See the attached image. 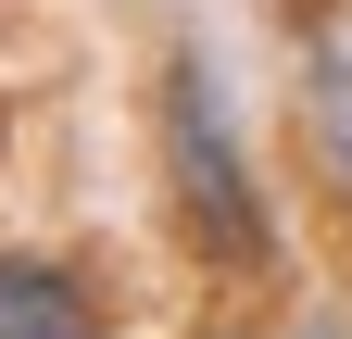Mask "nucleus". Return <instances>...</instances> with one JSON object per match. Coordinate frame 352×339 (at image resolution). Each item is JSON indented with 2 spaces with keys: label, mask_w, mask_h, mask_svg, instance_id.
Returning <instances> with one entry per match:
<instances>
[{
  "label": "nucleus",
  "mask_w": 352,
  "mask_h": 339,
  "mask_svg": "<svg viewBox=\"0 0 352 339\" xmlns=\"http://www.w3.org/2000/svg\"><path fill=\"white\" fill-rule=\"evenodd\" d=\"M164 176H176V226L201 239V264L264 277L277 264V226H264V189L239 176V139H227V89H214L201 51L164 63Z\"/></svg>",
  "instance_id": "f257e3e1"
},
{
  "label": "nucleus",
  "mask_w": 352,
  "mask_h": 339,
  "mask_svg": "<svg viewBox=\"0 0 352 339\" xmlns=\"http://www.w3.org/2000/svg\"><path fill=\"white\" fill-rule=\"evenodd\" d=\"M0 339H101L88 277L51 264V251H0Z\"/></svg>",
  "instance_id": "f03ea898"
},
{
  "label": "nucleus",
  "mask_w": 352,
  "mask_h": 339,
  "mask_svg": "<svg viewBox=\"0 0 352 339\" xmlns=\"http://www.w3.org/2000/svg\"><path fill=\"white\" fill-rule=\"evenodd\" d=\"M302 139H315V176L352 201V51H315V63H302Z\"/></svg>",
  "instance_id": "7ed1b4c3"
},
{
  "label": "nucleus",
  "mask_w": 352,
  "mask_h": 339,
  "mask_svg": "<svg viewBox=\"0 0 352 339\" xmlns=\"http://www.w3.org/2000/svg\"><path fill=\"white\" fill-rule=\"evenodd\" d=\"M302 339H352V327H302Z\"/></svg>",
  "instance_id": "20e7f679"
}]
</instances>
